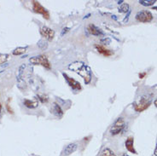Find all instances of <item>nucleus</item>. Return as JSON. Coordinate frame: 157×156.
Wrapping results in <instances>:
<instances>
[{
  "label": "nucleus",
  "instance_id": "nucleus-1",
  "mask_svg": "<svg viewBox=\"0 0 157 156\" xmlns=\"http://www.w3.org/2000/svg\"><path fill=\"white\" fill-rule=\"evenodd\" d=\"M68 68L73 70L75 73H77L78 75H80L86 84H89L91 79V73H90V69L88 67L85 66L83 63H75L71 64L70 66L68 67Z\"/></svg>",
  "mask_w": 157,
  "mask_h": 156
},
{
  "label": "nucleus",
  "instance_id": "nucleus-2",
  "mask_svg": "<svg viewBox=\"0 0 157 156\" xmlns=\"http://www.w3.org/2000/svg\"><path fill=\"white\" fill-rule=\"evenodd\" d=\"M29 62L33 65H39L44 67L45 69H51V64L46 55H40L38 56H33L29 59Z\"/></svg>",
  "mask_w": 157,
  "mask_h": 156
},
{
  "label": "nucleus",
  "instance_id": "nucleus-3",
  "mask_svg": "<svg viewBox=\"0 0 157 156\" xmlns=\"http://www.w3.org/2000/svg\"><path fill=\"white\" fill-rule=\"evenodd\" d=\"M151 104V98L149 97H142L138 101H135L133 103L134 109L136 110L137 112H143L146 110L149 106Z\"/></svg>",
  "mask_w": 157,
  "mask_h": 156
},
{
  "label": "nucleus",
  "instance_id": "nucleus-4",
  "mask_svg": "<svg viewBox=\"0 0 157 156\" xmlns=\"http://www.w3.org/2000/svg\"><path fill=\"white\" fill-rule=\"evenodd\" d=\"M32 4H33V11L37 13V14L42 15L44 19H50V13H49V11L44 7L43 5H41L39 2H38V1H33Z\"/></svg>",
  "mask_w": 157,
  "mask_h": 156
},
{
  "label": "nucleus",
  "instance_id": "nucleus-5",
  "mask_svg": "<svg viewBox=\"0 0 157 156\" xmlns=\"http://www.w3.org/2000/svg\"><path fill=\"white\" fill-rule=\"evenodd\" d=\"M125 126H126L125 120H124L122 118H119L117 120L114 122V124L113 125V126L110 129V133H111L113 136L118 135V134H120V133L122 131L124 130Z\"/></svg>",
  "mask_w": 157,
  "mask_h": 156
},
{
  "label": "nucleus",
  "instance_id": "nucleus-6",
  "mask_svg": "<svg viewBox=\"0 0 157 156\" xmlns=\"http://www.w3.org/2000/svg\"><path fill=\"white\" fill-rule=\"evenodd\" d=\"M136 20L140 22H150L153 20V15L149 10H142V11L137 12L136 15Z\"/></svg>",
  "mask_w": 157,
  "mask_h": 156
},
{
  "label": "nucleus",
  "instance_id": "nucleus-7",
  "mask_svg": "<svg viewBox=\"0 0 157 156\" xmlns=\"http://www.w3.org/2000/svg\"><path fill=\"white\" fill-rule=\"evenodd\" d=\"M39 32H40L41 36L45 39H47L48 41H52L54 37H55V32L53 31L51 28L45 27V26H43L40 28Z\"/></svg>",
  "mask_w": 157,
  "mask_h": 156
},
{
  "label": "nucleus",
  "instance_id": "nucleus-8",
  "mask_svg": "<svg viewBox=\"0 0 157 156\" xmlns=\"http://www.w3.org/2000/svg\"><path fill=\"white\" fill-rule=\"evenodd\" d=\"M63 77H64L65 79L67 80L68 86H70L73 90H81V86H80V84H79V82H78V81H76L75 78H71V77H69V76L66 74H63Z\"/></svg>",
  "mask_w": 157,
  "mask_h": 156
},
{
  "label": "nucleus",
  "instance_id": "nucleus-9",
  "mask_svg": "<svg viewBox=\"0 0 157 156\" xmlns=\"http://www.w3.org/2000/svg\"><path fill=\"white\" fill-rule=\"evenodd\" d=\"M95 48L98 51V53H100L101 55L105 56V57H109V56H111V55H114L113 51L107 49L106 47H104L103 45H101V44H95Z\"/></svg>",
  "mask_w": 157,
  "mask_h": 156
},
{
  "label": "nucleus",
  "instance_id": "nucleus-10",
  "mask_svg": "<svg viewBox=\"0 0 157 156\" xmlns=\"http://www.w3.org/2000/svg\"><path fill=\"white\" fill-rule=\"evenodd\" d=\"M125 145H126V149L129 151V152L132 153V154H137L136 149L134 148V138L132 137H129L127 139H126V143H125Z\"/></svg>",
  "mask_w": 157,
  "mask_h": 156
},
{
  "label": "nucleus",
  "instance_id": "nucleus-11",
  "mask_svg": "<svg viewBox=\"0 0 157 156\" xmlns=\"http://www.w3.org/2000/svg\"><path fill=\"white\" fill-rule=\"evenodd\" d=\"M87 30H88V32H90V34H92V35L94 36L103 35V32H102V30L99 29L97 26H95L94 24H90V25L87 27Z\"/></svg>",
  "mask_w": 157,
  "mask_h": 156
},
{
  "label": "nucleus",
  "instance_id": "nucleus-12",
  "mask_svg": "<svg viewBox=\"0 0 157 156\" xmlns=\"http://www.w3.org/2000/svg\"><path fill=\"white\" fill-rule=\"evenodd\" d=\"M51 113H53V114H55L56 117L61 118L63 115V109L61 108V107L58 105V104H56V103H54L53 105H52V108H51Z\"/></svg>",
  "mask_w": 157,
  "mask_h": 156
},
{
  "label": "nucleus",
  "instance_id": "nucleus-13",
  "mask_svg": "<svg viewBox=\"0 0 157 156\" xmlns=\"http://www.w3.org/2000/svg\"><path fill=\"white\" fill-rule=\"evenodd\" d=\"M23 104L25 107H27L28 108H35L39 105V101L38 100H29V99H25L23 101Z\"/></svg>",
  "mask_w": 157,
  "mask_h": 156
},
{
  "label": "nucleus",
  "instance_id": "nucleus-14",
  "mask_svg": "<svg viewBox=\"0 0 157 156\" xmlns=\"http://www.w3.org/2000/svg\"><path fill=\"white\" fill-rule=\"evenodd\" d=\"M77 147H78V145L76 144V143L68 144L66 148H64V151H63L64 155H69V154H71L72 153H74L77 149Z\"/></svg>",
  "mask_w": 157,
  "mask_h": 156
},
{
  "label": "nucleus",
  "instance_id": "nucleus-15",
  "mask_svg": "<svg viewBox=\"0 0 157 156\" xmlns=\"http://www.w3.org/2000/svg\"><path fill=\"white\" fill-rule=\"evenodd\" d=\"M27 51V48H23V47H18V48H16L15 49L14 51H13V55H21L24 54L25 52Z\"/></svg>",
  "mask_w": 157,
  "mask_h": 156
},
{
  "label": "nucleus",
  "instance_id": "nucleus-16",
  "mask_svg": "<svg viewBox=\"0 0 157 156\" xmlns=\"http://www.w3.org/2000/svg\"><path fill=\"white\" fill-rule=\"evenodd\" d=\"M100 156H116V154L109 148H104Z\"/></svg>",
  "mask_w": 157,
  "mask_h": 156
},
{
  "label": "nucleus",
  "instance_id": "nucleus-17",
  "mask_svg": "<svg viewBox=\"0 0 157 156\" xmlns=\"http://www.w3.org/2000/svg\"><path fill=\"white\" fill-rule=\"evenodd\" d=\"M10 58V55L7 54H0V64H3V63H6L8 61V59Z\"/></svg>",
  "mask_w": 157,
  "mask_h": 156
},
{
  "label": "nucleus",
  "instance_id": "nucleus-18",
  "mask_svg": "<svg viewBox=\"0 0 157 156\" xmlns=\"http://www.w3.org/2000/svg\"><path fill=\"white\" fill-rule=\"evenodd\" d=\"M139 3L144 6H149V5H152L155 3V0H150V1H144V0H141L139 1Z\"/></svg>",
  "mask_w": 157,
  "mask_h": 156
},
{
  "label": "nucleus",
  "instance_id": "nucleus-19",
  "mask_svg": "<svg viewBox=\"0 0 157 156\" xmlns=\"http://www.w3.org/2000/svg\"><path fill=\"white\" fill-rule=\"evenodd\" d=\"M128 9H129V5L126 4H124L122 5L121 8L119 9V11L121 12V13H123V12H126L128 10Z\"/></svg>",
  "mask_w": 157,
  "mask_h": 156
},
{
  "label": "nucleus",
  "instance_id": "nucleus-20",
  "mask_svg": "<svg viewBox=\"0 0 157 156\" xmlns=\"http://www.w3.org/2000/svg\"><path fill=\"white\" fill-rule=\"evenodd\" d=\"M38 97H39V100H40L41 101V102H47L48 101V97H46V96H44V95H42V96H40V95H39L38 96Z\"/></svg>",
  "mask_w": 157,
  "mask_h": 156
},
{
  "label": "nucleus",
  "instance_id": "nucleus-21",
  "mask_svg": "<svg viewBox=\"0 0 157 156\" xmlns=\"http://www.w3.org/2000/svg\"><path fill=\"white\" fill-rule=\"evenodd\" d=\"M9 101H10V99L8 100V101L6 102V109H7V111H8V113H11V114H13L14 113V111H13V109L11 108V107L10 106V104H9Z\"/></svg>",
  "mask_w": 157,
  "mask_h": 156
},
{
  "label": "nucleus",
  "instance_id": "nucleus-22",
  "mask_svg": "<svg viewBox=\"0 0 157 156\" xmlns=\"http://www.w3.org/2000/svg\"><path fill=\"white\" fill-rule=\"evenodd\" d=\"M146 73H142V74H139V78H144L145 77Z\"/></svg>",
  "mask_w": 157,
  "mask_h": 156
},
{
  "label": "nucleus",
  "instance_id": "nucleus-23",
  "mask_svg": "<svg viewBox=\"0 0 157 156\" xmlns=\"http://www.w3.org/2000/svg\"><path fill=\"white\" fill-rule=\"evenodd\" d=\"M154 154H155V156H157V145H156V147H155V153H154Z\"/></svg>",
  "mask_w": 157,
  "mask_h": 156
},
{
  "label": "nucleus",
  "instance_id": "nucleus-24",
  "mask_svg": "<svg viewBox=\"0 0 157 156\" xmlns=\"http://www.w3.org/2000/svg\"><path fill=\"white\" fill-rule=\"evenodd\" d=\"M154 104L155 105V107H157V99H155V101H154Z\"/></svg>",
  "mask_w": 157,
  "mask_h": 156
},
{
  "label": "nucleus",
  "instance_id": "nucleus-25",
  "mask_svg": "<svg viewBox=\"0 0 157 156\" xmlns=\"http://www.w3.org/2000/svg\"><path fill=\"white\" fill-rule=\"evenodd\" d=\"M1 112H2V104L0 102V115H1Z\"/></svg>",
  "mask_w": 157,
  "mask_h": 156
},
{
  "label": "nucleus",
  "instance_id": "nucleus-26",
  "mask_svg": "<svg viewBox=\"0 0 157 156\" xmlns=\"http://www.w3.org/2000/svg\"><path fill=\"white\" fill-rule=\"evenodd\" d=\"M154 10H157V7H155V8H154Z\"/></svg>",
  "mask_w": 157,
  "mask_h": 156
},
{
  "label": "nucleus",
  "instance_id": "nucleus-27",
  "mask_svg": "<svg viewBox=\"0 0 157 156\" xmlns=\"http://www.w3.org/2000/svg\"><path fill=\"white\" fill-rule=\"evenodd\" d=\"M123 156H129V155H127V154H124V155Z\"/></svg>",
  "mask_w": 157,
  "mask_h": 156
}]
</instances>
